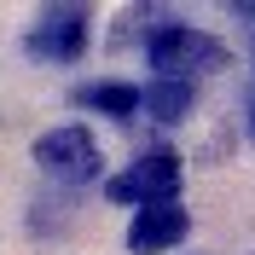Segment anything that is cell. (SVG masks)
<instances>
[{
  "label": "cell",
  "instance_id": "3957f363",
  "mask_svg": "<svg viewBox=\"0 0 255 255\" xmlns=\"http://www.w3.org/2000/svg\"><path fill=\"white\" fill-rule=\"evenodd\" d=\"M87 35H93V17L87 6H47V12L29 23V58H47V64H76L87 52Z\"/></svg>",
  "mask_w": 255,
  "mask_h": 255
},
{
  "label": "cell",
  "instance_id": "6da1fadb",
  "mask_svg": "<svg viewBox=\"0 0 255 255\" xmlns=\"http://www.w3.org/2000/svg\"><path fill=\"white\" fill-rule=\"evenodd\" d=\"M145 64H151L157 81H197V76L226 64V47L215 35L191 29L186 17H162L157 29L145 35Z\"/></svg>",
  "mask_w": 255,
  "mask_h": 255
},
{
  "label": "cell",
  "instance_id": "5b68a950",
  "mask_svg": "<svg viewBox=\"0 0 255 255\" xmlns=\"http://www.w3.org/2000/svg\"><path fill=\"white\" fill-rule=\"evenodd\" d=\"M186 232H191L186 203H157V209H139V215H133L128 250H133V255H162V250H180Z\"/></svg>",
  "mask_w": 255,
  "mask_h": 255
},
{
  "label": "cell",
  "instance_id": "ba28073f",
  "mask_svg": "<svg viewBox=\"0 0 255 255\" xmlns=\"http://www.w3.org/2000/svg\"><path fill=\"white\" fill-rule=\"evenodd\" d=\"M226 12L238 17V23H255V0H238V6H226Z\"/></svg>",
  "mask_w": 255,
  "mask_h": 255
},
{
  "label": "cell",
  "instance_id": "9c48e42d",
  "mask_svg": "<svg viewBox=\"0 0 255 255\" xmlns=\"http://www.w3.org/2000/svg\"><path fill=\"white\" fill-rule=\"evenodd\" d=\"M250 139H255V105H250Z\"/></svg>",
  "mask_w": 255,
  "mask_h": 255
},
{
  "label": "cell",
  "instance_id": "52a82bcc",
  "mask_svg": "<svg viewBox=\"0 0 255 255\" xmlns=\"http://www.w3.org/2000/svg\"><path fill=\"white\" fill-rule=\"evenodd\" d=\"M197 105V81H151L145 87V116L157 128H174L180 116H191Z\"/></svg>",
  "mask_w": 255,
  "mask_h": 255
},
{
  "label": "cell",
  "instance_id": "277c9868",
  "mask_svg": "<svg viewBox=\"0 0 255 255\" xmlns=\"http://www.w3.org/2000/svg\"><path fill=\"white\" fill-rule=\"evenodd\" d=\"M35 162H41L47 174H58V180H93L99 168H105L99 139L81 122H64V128H52V133H41V139H35Z\"/></svg>",
  "mask_w": 255,
  "mask_h": 255
},
{
  "label": "cell",
  "instance_id": "8992f818",
  "mask_svg": "<svg viewBox=\"0 0 255 255\" xmlns=\"http://www.w3.org/2000/svg\"><path fill=\"white\" fill-rule=\"evenodd\" d=\"M76 105L111 116V122L133 128V111H145V87H128V81H93V87H76Z\"/></svg>",
  "mask_w": 255,
  "mask_h": 255
},
{
  "label": "cell",
  "instance_id": "7a4b0ae2",
  "mask_svg": "<svg viewBox=\"0 0 255 255\" xmlns=\"http://www.w3.org/2000/svg\"><path fill=\"white\" fill-rule=\"evenodd\" d=\"M180 168L174 151H145L133 168H122L116 180H105V197L111 203H133V209H157V203H180Z\"/></svg>",
  "mask_w": 255,
  "mask_h": 255
}]
</instances>
